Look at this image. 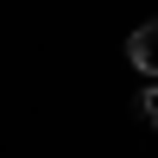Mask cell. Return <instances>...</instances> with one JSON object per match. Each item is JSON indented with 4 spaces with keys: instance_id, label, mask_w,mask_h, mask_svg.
Segmentation results:
<instances>
[{
    "instance_id": "obj_1",
    "label": "cell",
    "mask_w": 158,
    "mask_h": 158,
    "mask_svg": "<svg viewBox=\"0 0 158 158\" xmlns=\"http://www.w3.org/2000/svg\"><path fill=\"white\" fill-rule=\"evenodd\" d=\"M127 63L139 76H158V19H146L139 32H127Z\"/></svg>"
},
{
    "instance_id": "obj_2",
    "label": "cell",
    "mask_w": 158,
    "mask_h": 158,
    "mask_svg": "<svg viewBox=\"0 0 158 158\" xmlns=\"http://www.w3.org/2000/svg\"><path fill=\"white\" fill-rule=\"evenodd\" d=\"M139 114H146V120L158 127V89H146V95H139Z\"/></svg>"
}]
</instances>
